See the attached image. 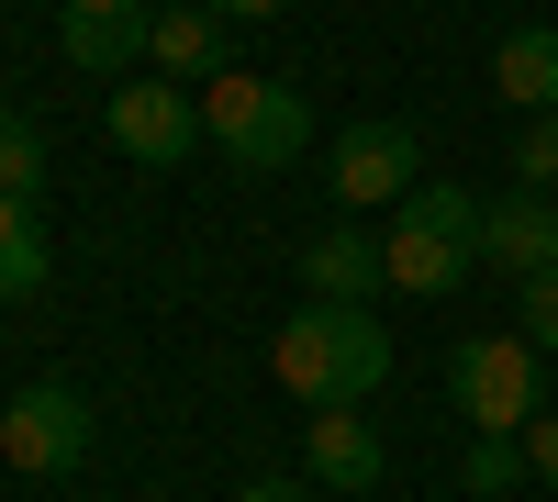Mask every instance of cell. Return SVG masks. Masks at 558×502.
I'll return each mask as SVG.
<instances>
[{
  "label": "cell",
  "instance_id": "cell-1",
  "mask_svg": "<svg viewBox=\"0 0 558 502\" xmlns=\"http://www.w3.org/2000/svg\"><path fill=\"white\" fill-rule=\"evenodd\" d=\"M268 369H279V391H302V402H357V391L391 380V335H380L368 302H302L291 325L268 335Z\"/></svg>",
  "mask_w": 558,
  "mask_h": 502
},
{
  "label": "cell",
  "instance_id": "cell-2",
  "mask_svg": "<svg viewBox=\"0 0 558 502\" xmlns=\"http://www.w3.org/2000/svg\"><path fill=\"white\" fill-rule=\"evenodd\" d=\"M202 134L223 146V168L268 179V168H291V157L313 146V112H302L291 78H246V68H223V78H202Z\"/></svg>",
  "mask_w": 558,
  "mask_h": 502
},
{
  "label": "cell",
  "instance_id": "cell-3",
  "mask_svg": "<svg viewBox=\"0 0 558 502\" xmlns=\"http://www.w3.org/2000/svg\"><path fill=\"white\" fill-rule=\"evenodd\" d=\"M391 291H413V302H436V291H458L481 268V201L458 191V179H425L402 212H391Z\"/></svg>",
  "mask_w": 558,
  "mask_h": 502
},
{
  "label": "cell",
  "instance_id": "cell-4",
  "mask_svg": "<svg viewBox=\"0 0 558 502\" xmlns=\"http://www.w3.org/2000/svg\"><path fill=\"white\" fill-rule=\"evenodd\" d=\"M536 335H458L447 346V402L470 414V436H525L536 425Z\"/></svg>",
  "mask_w": 558,
  "mask_h": 502
},
{
  "label": "cell",
  "instance_id": "cell-5",
  "mask_svg": "<svg viewBox=\"0 0 558 502\" xmlns=\"http://www.w3.org/2000/svg\"><path fill=\"white\" fill-rule=\"evenodd\" d=\"M413 168H425V146H413V123H391V112L347 123V134H336V157H324V179H336V201H347V212H380V201L402 212L413 191H425Z\"/></svg>",
  "mask_w": 558,
  "mask_h": 502
},
{
  "label": "cell",
  "instance_id": "cell-6",
  "mask_svg": "<svg viewBox=\"0 0 558 502\" xmlns=\"http://www.w3.org/2000/svg\"><path fill=\"white\" fill-rule=\"evenodd\" d=\"M0 458H12V469H34V480H68V469L89 458V402H78L68 380L12 391V414H0Z\"/></svg>",
  "mask_w": 558,
  "mask_h": 502
},
{
  "label": "cell",
  "instance_id": "cell-7",
  "mask_svg": "<svg viewBox=\"0 0 558 502\" xmlns=\"http://www.w3.org/2000/svg\"><path fill=\"white\" fill-rule=\"evenodd\" d=\"M101 123H112V146H123L134 168H179V157L202 146V89H179V78H123Z\"/></svg>",
  "mask_w": 558,
  "mask_h": 502
},
{
  "label": "cell",
  "instance_id": "cell-8",
  "mask_svg": "<svg viewBox=\"0 0 558 502\" xmlns=\"http://www.w3.org/2000/svg\"><path fill=\"white\" fill-rule=\"evenodd\" d=\"M481 268H502V280L558 268V201H547V191H502V201H481Z\"/></svg>",
  "mask_w": 558,
  "mask_h": 502
},
{
  "label": "cell",
  "instance_id": "cell-9",
  "mask_svg": "<svg viewBox=\"0 0 558 502\" xmlns=\"http://www.w3.org/2000/svg\"><path fill=\"white\" fill-rule=\"evenodd\" d=\"M302 291H313V302H380V291H391V246L357 235V223H336V235L302 246Z\"/></svg>",
  "mask_w": 558,
  "mask_h": 502
},
{
  "label": "cell",
  "instance_id": "cell-10",
  "mask_svg": "<svg viewBox=\"0 0 558 502\" xmlns=\"http://www.w3.org/2000/svg\"><path fill=\"white\" fill-rule=\"evenodd\" d=\"M146 68H157V78H223V12H213V0L157 12V23H146Z\"/></svg>",
  "mask_w": 558,
  "mask_h": 502
},
{
  "label": "cell",
  "instance_id": "cell-11",
  "mask_svg": "<svg viewBox=\"0 0 558 502\" xmlns=\"http://www.w3.org/2000/svg\"><path fill=\"white\" fill-rule=\"evenodd\" d=\"M313 480L324 491H368V480H380V436H368L357 425V402H313Z\"/></svg>",
  "mask_w": 558,
  "mask_h": 502
},
{
  "label": "cell",
  "instance_id": "cell-12",
  "mask_svg": "<svg viewBox=\"0 0 558 502\" xmlns=\"http://www.w3.org/2000/svg\"><path fill=\"white\" fill-rule=\"evenodd\" d=\"M492 89H502L514 112H558V34H547V23L502 34V45H492Z\"/></svg>",
  "mask_w": 558,
  "mask_h": 502
},
{
  "label": "cell",
  "instance_id": "cell-13",
  "mask_svg": "<svg viewBox=\"0 0 558 502\" xmlns=\"http://www.w3.org/2000/svg\"><path fill=\"white\" fill-rule=\"evenodd\" d=\"M157 23V12H146ZM146 23H112V12H57V45L78 68H101V78H134L146 68Z\"/></svg>",
  "mask_w": 558,
  "mask_h": 502
},
{
  "label": "cell",
  "instance_id": "cell-14",
  "mask_svg": "<svg viewBox=\"0 0 558 502\" xmlns=\"http://www.w3.org/2000/svg\"><path fill=\"white\" fill-rule=\"evenodd\" d=\"M45 268H57V257H45V212L0 191V302H34Z\"/></svg>",
  "mask_w": 558,
  "mask_h": 502
},
{
  "label": "cell",
  "instance_id": "cell-15",
  "mask_svg": "<svg viewBox=\"0 0 558 502\" xmlns=\"http://www.w3.org/2000/svg\"><path fill=\"white\" fill-rule=\"evenodd\" d=\"M0 191L12 201H45V134L23 112H0Z\"/></svg>",
  "mask_w": 558,
  "mask_h": 502
},
{
  "label": "cell",
  "instance_id": "cell-16",
  "mask_svg": "<svg viewBox=\"0 0 558 502\" xmlns=\"http://www.w3.org/2000/svg\"><path fill=\"white\" fill-rule=\"evenodd\" d=\"M458 480H470L481 502H492V491H514V480H525V436H470V458H458Z\"/></svg>",
  "mask_w": 558,
  "mask_h": 502
},
{
  "label": "cell",
  "instance_id": "cell-17",
  "mask_svg": "<svg viewBox=\"0 0 558 502\" xmlns=\"http://www.w3.org/2000/svg\"><path fill=\"white\" fill-rule=\"evenodd\" d=\"M514 191H558V112H536L514 134Z\"/></svg>",
  "mask_w": 558,
  "mask_h": 502
},
{
  "label": "cell",
  "instance_id": "cell-18",
  "mask_svg": "<svg viewBox=\"0 0 558 502\" xmlns=\"http://www.w3.org/2000/svg\"><path fill=\"white\" fill-rule=\"evenodd\" d=\"M514 291H525V325H514V335L558 346V268H536V280H514Z\"/></svg>",
  "mask_w": 558,
  "mask_h": 502
},
{
  "label": "cell",
  "instance_id": "cell-19",
  "mask_svg": "<svg viewBox=\"0 0 558 502\" xmlns=\"http://www.w3.org/2000/svg\"><path fill=\"white\" fill-rule=\"evenodd\" d=\"M525 469H536V480H558V414H547V425H525Z\"/></svg>",
  "mask_w": 558,
  "mask_h": 502
},
{
  "label": "cell",
  "instance_id": "cell-20",
  "mask_svg": "<svg viewBox=\"0 0 558 502\" xmlns=\"http://www.w3.org/2000/svg\"><path fill=\"white\" fill-rule=\"evenodd\" d=\"M235 502H313V480H246Z\"/></svg>",
  "mask_w": 558,
  "mask_h": 502
},
{
  "label": "cell",
  "instance_id": "cell-21",
  "mask_svg": "<svg viewBox=\"0 0 558 502\" xmlns=\"http://www.w3.org/2000/svg\"><path fill=\"white\" fill-rule=\"evenodd\" d=\"M223 23H268V12H291V0H213Z\"/></svg>",
  "mask_w": 558,
  "mask_h": 502
},
{
  "label": "cell",
  "instance_id": "cell-22",
  "mask_svg": "<svg viewBox=\"0 0 558 502\" xmlns=\"http://www.w3.org/2000/svg\"><path fill=\"white\" fill-rule=\"evenodd\" d=\"M68 12H112V23H146V0H68Z\"/></svg>",
  "mask_w": 558,
  "mask_h": 502
}]
</instances>
